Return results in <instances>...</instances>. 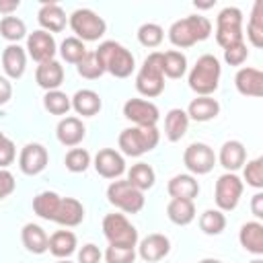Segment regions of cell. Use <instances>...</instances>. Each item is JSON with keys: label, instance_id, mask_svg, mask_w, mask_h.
I'll list each match as a JSON object with an SVG mask.
<instances>
[{"label": "cell", "instance_id": "6da1fadb", "mask_svg": "<svg viewBox=\"0 0 263 263\" xmlns=\"http://www.w3.org/2000/svg\"><path fill=\"white\" fill-rule=\"evenodd\" d=\"M220 74H222L220 60L212 53H203L197 58L195 66L189 70V76H187L189 88L197 97H212L218 90Z\"/></svg>", "mask_w": 263, "mask_h": 263}, {"label": "cell", "instance_id": "7a4b0ae2", "mask_svg": "<svg viewBox=\"0 0 263 263\" xmlns=\"http://www.w3.org/2000/svg\"><path fill=\"white\" fill-rule=\"evenodd\" d=\"M212 33V23L208 16H201V14H189L185 18H179L171 25L168 29V41L179 47V49H185V47H191L199 41H205Z\"/></svg>", "mask_w": 263, "mask_h": 263}, {"label": "cell", "instance_id": "3957f363", "mask_svg": "<svg viewBox=\"0 0 263 263\" xmlns=\"http://www.w3.org/2000/svg\"><path fill=\"white\" fill-rule=\"evenodd\" d=\"M99 62L103 64L105 72H109L115 78H127L136 70V60L127 47H123L117 41H103L95 49Z\"/></svg>", "mask_w": 263, "mask_h": 263}, {"label": "cell", "instance_id": "277c9868", "mask_svg": "<svg viewBox=\"0 0 263 263\" xmlns=\"http://www.w3.org/2000/svg\"><path fill=\"white\" fill-rule=\"evenodd\" d=\"M136 90L146 99H154L164 90L162 51H152L146 55L144 64L136 74Z\"/></svg>", "mask_w": 263, "mask_h": 263}, {"label": "cell", "instance_id": "5b68a950", "mask_svg": "<svg viewBox=\"0 0 263 263\" xmlns=\"http://www.w3.org/2000/svg\"><path fill=\"white\" fill-rule=\"evenodd\" d=\"M158 142H160V132L156 127H140V125L121 129V134L117 138L119 150L132 158H138V156L154 150L158 146Z\"/></svg>", "mask_w": 263, "mask_h": 263}, {"label": "cell", "instance_id": "8992f818", "mask_svg": "<svg viewBox=\"0 0 263 263\" xmlns=\"http://www.w3.org/2000/svg\"><path fill=\"white\" fill-rule=\"evenodd\" d=\"M68 25L74 31V37L84 41H99L105 31H107V23L103 16H99L95 10L90 8H76L70 16H68Z\"/></svg>", "mask_w": 263, "mask_h": 263}, {"label": "cell", "instance_id": "52a82bcc", "mask_svg": "<svg viewBox=\"0 0 263 263\" xmlns=\"http://www.w3.org/2000/svg\"><path fill=\"white\" fill-rule=\"evenodd\" d=\"M107 199L111 205H115L123 214H138L146 203L144 193L140 189H136L127 179L111 181L107 187Z\"/></svg>", "mask_w": 263, "mask_h": 263}, {"label": "cell", "instance_id": "ba28073f", "mask_svg": "<svg viewBox=\"0 0 263 263\" xmlns=\"http://www.w3.org/2000/svg\"><path fill=\"white\" fill-rule=\"evenodd\" d=\"M242 41V12L236 6H226L216 16V43L226 49Z\"/></svg>", "mask_w": 263, "mask_h": 263}, {"label": "cell", "instance_id": "9c48e42d", "mask_svg": "<svg viewBox=\"0 0 263 263\" xmlns=\"http://www.w3.org/2000/svg\"><path fill=\"white\" fill-rule=\"evenodd\" d=\"M103 234L109 240V245L138 247V230L125 218V214H107L103 218Z\"/></svg>", "mask_w": 263, "mask_h": 263}, {"label": "cell", "instance_id": "30bf717a", "mask_svg": "<svg viewBox=\"0 0 263 263\" xmlns=\"http://www.w3.org/2000/svg\"><path fill=\"white\" fill-rule=\"evenodd\" d=\"M245 183L236 173H224L218 177L214 187V201L220 212H232L242 197Z\"/></svg>", "mask_w": 263, "mask_h": 263}, {"label": "cell", "instance_id": "8fae6325", "mask_svg": "<svg viewBox=\"0 0 263 263\" xmlns=\"http://www.w3.org/2000/svg\"><path fill=\"white\" fill-rule=\"evenodd\" d=\"M183 164L189 175H208L216 166V154L208 144L193 142L183 152Z\"/></svg>", "mask_w": 263, "mask_h": 263}, {"label": "cell", "instance_id": "7c38bea8", "mask_svg": "<svg viewBox=\"0 0 263 263\" xmlns=\"http://www.w3.org/2000/svg\"><path fill=\"white\" fill-rule=\"evenodd\" d=\"M123 117L140 127H156L160 111L152 101L146 99H127L123 103Z\"/></svg>", "mask_w": 263, "mask_h": 263}, {"label": "cell", "instance_id": "4fadbf2b", "mask_svg": "<svg viewBox=\"0 0 263 263\" xmlns=\"http://www.w3.org/2000/svg\"><path fill=\"white\" fill-rule=\"evenodd\" d=\"M25 49H27L29 58H33L37 64H41V62L53 60V55L58 53V43H55L51 33L37 29V31L27 35V47Z\"/></svg>", "mask_w": 263, "mask_h": 263}, {"label": "cell", "instance_id": "5bb4252c", "mask_svg": "<svg viewBox=\"0 0 263 263\" xmlns=\"http://www.w3.org/2000/svg\"><path fill=\"white\" fill-rule=\"evenodd\" d=\"M47 162H49V154H47L45 146L39 142L25 144L21 154H18V168L23 175H29V177L43 173Z\"/></svg>", "mask_w": 263, "mask_h": 263}, {"label": "cell", "instance_id": "9a60e30c", "mask_svg": "<svg viewBox=\"0 0 263 263\" xmlns=\"http://www.w3.org/2000/svg\"><path fill=\"white\" fill-rule=\"evenodd\" d=\"M92 166L95 171L103 177V179H119L123 173H125V160H123V154L113 150V148H103L95 154V160H92Z\"/></svg>", "mask_w": 263, "mask_h": 263}, {"label": "cell", "instance_id": "2e32d148", "mask_svg": "<svg viewBox=\"0 0 263 263\" xmlns=\"http://www.w3.org/2000/svg\"><path fill=\"white\" fill-rule=\"evenodd\" d=\"M86 136V127L82 123L80 117H74V115H66L58 121L55 125V138L62 146H68V148H76Z\"/></svg>", "mask_w": 263, "mask_h": 263}, {"label": "cell", "instance_id": "e0dca14e", "mask_svg": "<svg viewBox=\"0 0 263 263\" xmlns=\"http://www.w3.org/2000/svg\"><path fill=\"white\" fill-rule=\"evenodd\" d=\"M168 253H171V240H168V236L158 234V232L148 234L138 245V255L148 263H156V261L164 259Z\"/></svg>", "mask_w": 263, "mask_h": 263}, {"label": "cell", "instance_id": "ac0fdd59", "mask_svg": "<svg viewBox=\"0 0 263 263\" xmlns=\"http://www.w3.org/2000/svg\"><path fill=\"white\" fill-rule=\"evenodd\" d=\"M216 160L220 162V166L226 168V173H236L247 162V148L238 140H228L222 144Z\"/></svg>", "mask_w": 263, "mask_h": 263}, {"label": "cell", "instance_id": "d6986e66", "mask_svg": "<svg viewBox=\"0 0 263 263\" xmlns=\"http://www.w3.org/2000/svg\"><path fill=\"white\" fill-rule=\"evenodd\" d=\"M234 86L242 97H261L263 95V72L257 68H240L234 76Z\"/></svg>", "mask_w": 263, "mask_h": 263}, {"label": "cell", "instance_id": "ffe728a7", "mask_svg": "<svg viewBox=\"0 0 263 263\" xmlns=\"http://www.w3.org/2000/svg\"><path fill=\"white\" fill-rule=\"evenodd\" d=\"M35 82L47 92V90H58L64 82V66L53 58L49 62H41L35 70Z\"/></svg>", "mask_w": 263, "mask_h": 263}, {"label": "cell", "instance_id": "44dd1931", "mask_svg": "<svg viewBox=\"0 0 263 263\" xmlns=\"http://www.w3.org/2000/svg\"><path fill=\"white\" fill-rule=\"evenodd\" d=\"M238 242L247 253L261 257L263 255V224L259 220L245 222L238 230Z\"/></svg>", "mask_w": 263, "mask_h": 263}, {"label": "cell", "instance_id": "7402d4cb", "mask_svg": "<svg viewBox=\"0 0 263 263\" xmlns=\"http://www.w3.org/2000/svg\"><path fill=\"white\" fill-rule=\"evenodd\" d=\"M37 21L41 25L43 31L47 33H60L66 29V23H68V16L64 12V8L58 4V2H45L39 12H37Z\"/></svg>", "mask_w": 263, "mask_h": 263}, {"label": "cell", "instance_id": "603a6c76", "mask_svg": "<svg viewBox=\"0 0 263 263\" xmlns=\"http://www.w3.org/2000/svg\"><path fill=\"white\" fill-rule=\"evenodd\" d=\"M27 68V51L18 43H10L2 51V70L6 72L8 78L18 80L25 74Z\"/></svg>", "mask_w": 263, "mask_h": 263}, {"label": "cell", "instance_id": "cb8c5ba5", "mask_svg": "<svg viewBox=\"0 0 263 263\" xmlns=\"http://www.w3.org/2000/svg\"><path fill=\"white\" fill-rule=\"evenodd\" d=\"M166 191H168L171 199H187V201H193L199 195V183H197V179L193 175L183 173V175H175L168 181Z\"/></svg>", "mask_w": 263, "mask_h": 263}, {"label": "cell", "instance_id": "d4e9b609", "mask_svg": "<svg viewBox=\"0 0 263 263\" xmlns=\"http://www.w3.org/2000/svg\"><path fill=\"white\" fill-rule=\"evenodd\" d=\"M82 220H84V205L76 197H62L53 222L66 228H74L82 224Z\"/></svg>", "mask_w": 263, "mask_h": 263}, {"label": "cell", "instance_id": "484cf974", "mask_svg": "<svg viewBox=\"0 0 263 263\" xmlns=\"http://www.w3.org/2000/svg\"><path fill=\"white\" fill-rule=\"evenodd\" d=\"M185 113H187L189 119L199 121V123L212 121V119H216L218 113H220V103H218L214 97H195V99L189 103V107H187Z\"/></svg>", "mask_w": 263, "mask_h": 263}, {"label": "cell", "instance_id": "4316f807", "mask_svg": "<svg viewBox=\"0 0 263 263\" xmlns=\"http://www.w3.org/2000/svg\"><path fill=\"white\" fill-rule=\"evenodd\" d=\"M21 240H23V247L33 253V255H43L47 253V242H49V236L47 232L39 226V224H25L23 230H21Z\"/></svg>", "mask_w": 263, "mask_h": 263}, {"label": "cell", "instance_id": "83f0119b", "mask_svg": "<svg viewBox=\"0 0 263 263\" xmlns=\"http://www.w3.org/2000/svg\"><path fill=\"white\" fill-rule=\"evenodd\" d=\"M70 101H72V109H74L78 115H82V117H92V115H97V113L101 111V107H103V101H101L99 92H95V90H90V88H80V90H76L74 97H70Z\"/></svg>", "mask_w": 263, "mask_h": 263}, {"label": "cell", "instance_id": "f1b7e54d", "mask_svg": "<svg viewBox=\"0 0 263 263\" xmlns=\"http://www.w3.org/2000/svg\"><path fill=\"white\" fill-rule=\"evenodd\" d=\"M76 247H78V240L72 230H55L47 242V251L55 259H68L70 255H74Z\"/></svg>", "mask_w": 263, "mask_h": 263}, {"label": "cell", "instance_id": "f546056e", "mask_svg": "<svg viewBox=\"0 0 263 263\" xmlns=\"http://www.w3.org/2000/svg\"><path fill=\"white\" fill-rule=\"evenodd\" d=\"M189 129V117L183 109L175 107L164 115V136L168 142H179Z\"/></svg>", "mask_w": 263, "mask_h": 263}, {"label": "cell", "instance_id": "4dcf8cb0", "mask_svg": "<svg viewBox=\"0 0 263 263\" xmlns=\"http://www.w3.org/2000/svg\"><path fill=\"white\" fill-rule=\"evenodd\" d=\"M60 201H62V197L55 191H41L33 197V212L39 218H43L47 222H53L55 212L60 208Z\"/></svg>", "mask_w": 263, "mask_h": 263}, {"label": "cell", "instance_id": "1f68e13d", "mask_svg": "<svg viewBox=\"0 0 263 263\" xmlns=\"http://www.w3.org/2000/svg\"><path fill=\"white\" fill-rule=\"evenodd\" d=\"M166 216L177 226H187L195 220V205L187 199H171L166 205Z\"/></svg>", "mask_w": 263, "mask_h": 263}, {"label": "cell", "instance_id": "d6a6232c", "mask_svg": "<svg viewBox=\"0 0 263 263\" xmlns=\"http://www.w3.org/2000/svg\"><path fill=\"white\" fill-rule=\"evenodd\" d=\"M127 181H129L136 189H140V191L144 193L146 189H152V187H154V183H156V173H154V168H152L150 164H146V162H136V164H132V168L127 171Z\"/></svg>", "mask_w": 263, "mask_h": 263}, {"label": "cell", "instance_id": "836d02e7", "mask_svg": "<svg viewBox=\"0 0 263 263\" xmlns=\"http://www.w3.org/2000/svg\"><path fill=\"white\" fill-rule=\"evenodd\" d=\"M162 72L166 78H181L187 72V58L179 49L162 51Z\"/></svg>", "mask_w": 263, "mask_h": 263}, {"label": "cell", "instance_id": "e575fe53", "mask_svg": "<svg viewBox=\"0 0 263 263\" xmlns=\"http://www.w3.org/2000/svg\"><path fill=\"white\" fill-rule=\"evenodd\" d=\"M247 39L253 47H263V2L261 0L253 4V12L247 25Z\"/></svg>", "mask_w": 263, "mask_h": 263}, {"label": "cell", "instance_id": "d590c367", "mask_svg": "<svg viewBox=\"0 0 263 263\" xmlns=\"http://www.w3.org/2000/svg\"><path fill=\"white\" fill-rule=\"evenodd\" d=\"M199 228H201L203 234H210V236L222 234L224 228H226V216H224V212H220L218 208L216 210H205L199 216Z\"/></svg>", "mask_w": 263, "mask_h": 263}, {"label": "cell", "instance_id": "8d00e7d4", "mask_svg": "<svg viewBox=\"0 0 263 263\" xmlns=\"http://www.w3.org/2000/svg\"><path fill=\"white\" fill-rule=\"evenodd\" d=\"M43 107L47 113L51 115H68V111L72 109V101L66 92H62L60 88L58 90H47L45 97H43Z\"/></svg>", "mask_w": 263, "mask_h": 263}, {"label": "cell", "instance_id": "74e56055", "mask_svg": "<svg viewBox=\"0 0 263 263\" xmlns=\"http://www.w3.org/2000/svg\"><path fill=\"white\" fill-rule=\"evenodd\" d=\"M0 35L10 43H18L23 37H27V25L18 16H4L0 21Z\"/></svg>", "mask_w": 263, "mask_h": 263}, {"label": "cell", "instance_id": "f35d334b", "mask_svg": "<svg viewBox=\"0 0 263 263\" xmlns=\"http://www.w3.org/2000/svg\"><path fill=\"white\" fill-rule=\"evenodd\" d=\"M60 55H62V60L64 62H68V64H78L84 55H86V45L80 41V39H76V37H66L62 43H60Z\"/></svg>", "mask_w": 263, "mask_h": 263}, {"label": "cell", "instance_id": "ab89813d", "mask_svg": "<svg viewBox=\"0 0 263 263\" xmlns=\"http://www.w3.org/2000/svg\"><path fill=\"white\" fill-rule=\"evenodd\" d=\"M76 72L82 78H86V80H97V78H101L105 74V68L99 62V58H97L95 51H86V55L76 64Z\"/></svg>", "mask_w": 263, "mask_h": 263}, {"label": "cell", "instance_id": "60d3db41", "mask_svg": "<svg viewBox=\"0 0 263 263\" xmlns=\"http://www.w3.org/2000/svg\"><path fill=\"white\" fill-rule=\"evenodd\" d=\"M162 39H164V31H162V27L156 25V23H144V25L138 29V41H140V45H144V47L154 49V47H158V45L162 43Z\"/></svg>", "mask_w": 263, "mask_h": 263}, {"label": "cell", "instance_id": "b9f144b4", "mask_svg": "<svg viewBox=\"0 0 263 263\" xmlns=\"http://www.w3.org/2000/svg\"><path fill=\"white\" fill-rule=\"evenodd\" d=\"M64 164L70 173H84L90 164H92V158H90V152L84 150V148H72L66 158H64Z\"/></svg>", "mask_w": 263, "mask_h": 263}, {"label": "cell", "instance_id": "7bdbcfd3", "mask_svg": "<svg viewBox=\"0 0 263 263\" xmlns=\"http://www.w3.org/2000/svg\"><path fill=\"white\" fill-rule=\"evenodd\" d=\"M242 177L247 185H251L253 189H263V158L257 156L253 160H247L242 164Z\"/></svg>", "mask_w": 263, "mask_h": 263}, {"label": "cell", "instance_id": "ee69618b", "mask_svg": "<svg viewBox=\"0 0 263 263\" xmlns=\"http://www.w3.org/2000/svg\"><path fill=\"white\" fill-rule=\"evenodd\" d=\"M107 263H134L136 261V247H121V245H109L105 251Z\"/></svg>", "mask_w": 263, "mask_h": 263}, {"label": "cell", "instance_id": "f6af8a7d", "mask_svg": "<svg viewBox=\"0 0 263 263\" xmlns=\"http://www.w3.org/2000/svg\"><path fill=\"white\" fill-rule=\"evenodd\" d=\"M249 58V49H247V43L240 41V43H234L230 47L224 49V62L228 66H242Z\"/></svg>", "mask_w": 263, "mask_h": 263}, {"label": "cell", "instance_id": "bcb514c9", "mask_svg": "<svg viewBox=\"0 0 263 263\" xmlns=\"http://www.w3.org/2000/svg\"><path fill=\"white\" fill-rule=\"evenodd\" d=\"M14 158H16L14 142L10 138H4L0 142V168H8V164H12Z\"/></svg>", "mask_w": 263, "mask_h": 263}, {"label": "cell", "instance_id": "7dc6e473", "mask_svg": "<svg viewBox=\"0 0 263 263\" xmlns=\"http://www.w3.org/2000/svg\"><path fill=\"white\" fill-rule=\"evenodd\" d=\"M101 257H103L101 249L92 242L82 245V249L78 251V263H101Z\"/></svg>", "mask_w": 263, "mask_h": 263}, {"label": "cell", "instance_id": "c3c4849f", "mask_svg": "<svg viewBox=\"0 0 263 263\" xmlns=\"http://www.w3.org/2000/svg\"><path fill=\"white\" fill-rule=\"evenodd\" d=\"M16 187V181H14V175L8 171V168H0V201L6 199Z\"/></svg>", "mask_w": 263, "mask_h": 263}, {"label": "cell", "instance_id": "681fc988", "mask_svg": "<svg viewBox=\"0 0 263 263\" xmlns=\"http://www.w3.org/2000/svg\"><path fill=\"white\" fill-rule=\"evenodd\" d=\"M251 212H253V216H255L257 220L263 218V193H261V191H257V193L251 197Z\"/></svg>", "mask_w": 263, "mask_h": 263}, {"label": "cell", "instance_id": "f907efd6", "mask_svg": "<svg viewBox=\"0 0 263 263\" xmlns=\"http://www.w3.org/2000/svg\"><path fill=\"white\" fill-rule=\"evenodd\" d=\"M12 99V84L8 78L0 76V105H6Z\"/></svg>", "mask_w": 263, "mask_h": 263}, {"label": "cell", "instance_id": "816d5d0a", "mask_svg": "<svg viewBox=\"0 0 263 263\" xmlns=\"http://www.w3.org/2000/svg\"><path fill=\"white\" fill-rule=\"evenodd\" d=\"M18 6H21L18 0H0V12H2L4 16H10Z\"/></svg>", "mask_w": 263, "mask_h": 263}, {"label": "cell", "instance_id": "f5cc1de1", "mask_svg": "<svg viewBox=\"0 0 263 263\" xmlns=\"http://www.w3.org/2000/svg\"><path fill=\"white\" fill-rule=\"evenodd\" d=\"M199 263H222V261H218V259H201Z\"/></svg>", "mask_w": 263, "mask_h": 263}, {"label": "cell", "instance_id": "db71d44e", "mask_svg": "<svg viewBox=\"0 0 263 263\" xmlns=\"http://www.w3.org/2000/svg\"><path fill=\"white\" fill-rule=\"evenodd\" d=\"M249 263H263V259H261V257H255V259H253V261H249Z\"/></svg>", "mask_w": 263, "mask_h": 263}, {"label": "cell", "instance_id": "11a10c76", "mask_svg": "<svg viewBox=\"0 0 263 263\" xmlns=\"http://www.w3.org/2000/svg\"><path fill=\"white\" fill-rule=\"evenodd\" d=\"M58 263H72V261H68V259H60Z\"/></svg>", "mask_w": 263, "mask_h": 263}, {"label": "cell", "instance_id": "9f6ffc18", "mask_svg": "<svg viewBox=\"0 0 263 263\" xmlns=\"http://www.w3.org/2000/svg\"><path fill=\"white\" fill-rule=\"evenodd\" d=\"M4 138H6V136H4V134H2V132H0V142H2V140H4Z\"/></svg>", "mask_w": 263, "mask_h": 263}]
</instances>
